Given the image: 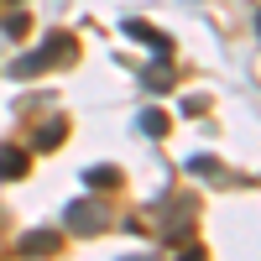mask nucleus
<instances>
[{"instance_id": "7ed1b4c3", "label": "nucleus", "mask_w": 261, "mask_h": 261, "mask_svg": "<svg viewBox=\"0 0 261 261\" xmlns=\"http://www.w3.org/2000/svg\"><path fill=\"white\" fill-rule=\"evenodd\" d=\"M63 241H58V230H27L21 235V256H53Z\"/></svg>"}, {"instance_id": "6e6552de", "label": "nucleus", "mask_w": 261, "mask_h": 261, "mask_svg": "<svg viewBox=\"0 0 261 261\" xmlns=\"http://www.w3.org/2000/svg\"><path fill=\"white\" fill-rule=\"evenodd\" d=\"M136 125H141V136H167V115L162 110H141Z\"/></svg>"}, {"instance_id": "4468645a", "label": "nucleus", "mask_w": 261, "mask_h": 261, "mask_svg": "<svg viewBox=\"0 0 261 261\" xmlns=\"http://www.w3.org/2000/svg\"><path fill=\"white\" fill-rule=\"evenodd\" d=\"M120 261H146V256H120Z\"/></svg>"}, {"instance_id": "0eeeda50", "label": "nucleus", "mask_w": 261, "mask_h": 261, "mask_svg": "<svg viewBox=\"0 0 261 261\" xmlns=\"http://www.w3.org/2000/svg\"><path fill=\"white\" fill-rule=\"evenodd\" d=\"M141 79H146V89H172V63H167V58H162V63H151Z\"/></svg>"}, {"instance_id": "9b49d317", "label": "nucleus", "mask_w": 261, "mask_h": 261, "mask_svg": "<svg viewBox=\"0 0 261 261\" xmlns=\"http://www.w3.org/2000/svg\"><path fill=\"white\" fill-rule=\"evenodd\" d=\"M63 130H68V125H63V120H47V125L37 130V146H42V151H53V146L63 141Z\"/></svg>"}, {"instance_id": "f03ea898", "label": "nucleus", "mask_w": 261, "mask_h": 261, "mask_svg": "<svg viewBox=\"0 0 261 261\" xmlns=\"http://www.w3.org/2000/svg\"><path fill=\"white\" fill-rule=\"evenodd\" d=\"M68 225L84 230V235H94V230L110 225V209H105L99 199H73V204H68Z\"/></svg>"}, {"instance_id": "39448f33", "label": "nucleus", "mask_w": 261, "mask_h": 261, "mask_svg": "<svg viewBox=\"0 0 261 261\" xmlns=\"http://www.w3.org/2000/svg\"><path fill=\"white\" fill-rule=\"evenodd\" d=\"M188 225H193V209L178 204V209H172V220H167V241H188Z\"/></svg>"}, {"instance_id": "ddd939ff", "label": "nucleus", "mask_w": 261, "mask_h": 261, "mask_svg": "<svg viewBox=\"0 0 261 261\" xmlns=\"http://www.w3.org/2000/svg\"><path fill=\"white\" fill-rule=\"evenodd\" d=\"M178 261H204V251H193V246H188V251H183Z\"/></svg>"}, {"instance_id": "20e7f679", "label": "nucleus", "mask_w": 261, "mask_h": 261, "mask_svg": "<svg viewBox=\"0 0 261 261\" xmlns=\"http://www.w3.org/2000/svg\"><path fill=\"white\" fill-rule=\"evenodd\" d=\"M125 37H136V42H146V47H151V53H162V58L172 53V42H167L162 32H151L146 21H125Z\"/></svg>"}, {"instance_id": "f257e3e1", "label": "nucleus", "mask_w": 261, "mask_h": 261, "mask_svg": "<svg viewBox=\"0 0 261 261\" xmlns=\"http://www.w3.org/2000/svg\"><path fill=\"white\" fill-rule=\"evenodd\" d=\"M68 58H79V42H73L68 32H47L27 58H16V63H11V79H32V73L58 68V63H68Z\"/></svg>"}, {"instance_id": "f8f14e48", "label": "nucleus", "mask_w": 261, "mask_h": 261, "mask_svg": "<svg viewBox=\"0 0 261 261\" xmlns=\"http://www.w3.org/2000/svg\"><path fill=\"white\" fill-rule=\"evenodd\" d=\"M27 32V16H6V37H21Z\"/></svg>"}, {"instance_id": "423d86ee", "label": "nucleus", "mask_w": 261, "mask_h": 261, "mask_svg": "<svg viewBox=\"0 0 261 261\" xmlns=\"http://www.w3.org/2000/svg\"><path fill=\"white\" fill-rule=\"evenodd\" d=\"M21 172H27V151L6 146V151H0V178H21Z\"/></svg>"}, {"instance_id": "9d476101", "label": "nucleus", "mask_w": 261, "mask_h": 261, "mask_svg": "<svg viewBox=\"0 0 261 261\" xmlns=\"http://www.w3.org/2000/svg\"><path fill=\"white\" fill-rule=\"evenodd\" d=\"M188 172H193V178H225V167L214 157H188Z\"/></svg>"}, {"instance_id": "1a4fd4ad", "label": "nucleus", "mask_w": 261, "mask_h": 261, "mask_svg": "<svg viewBox=\"0 0 261 261\" xmlns=\"http://www.w3.org/2000/svg\"><path fill=\"white\" fill-rule=\"evenodd\" d=\"M84 183H89V188H115L120 172L115 167H84Z\"/></svg>"}]
</instances>
